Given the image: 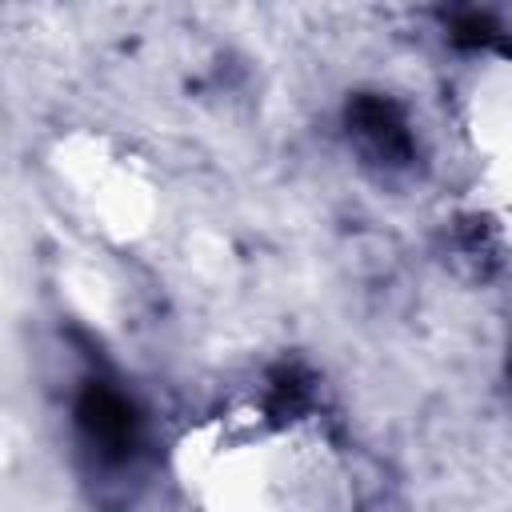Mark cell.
<instances>
[{
  "label": "cell",
  "mask_w": 512,
  "mask_h": 512,
  "mask_svg": "<svg viewBox=\"0 0 512 512\" xmlns=\"http://www.w3.org/2000/svg\"><path fill=\"white\" fill-rule=\"evenodd\" d=\"M508 368H512V360H508Z\"/></svg>",
  "instance_id": "obj_4"
},
{
  "label": "cell",
  "mask_w": 512,
  "mask_h": 512,
  "mask_svg": "<svg viewBox=\"0 0 512 512\" xmlns=\"http://www.w3.org/2000/svg\"><path fill=\"white\" fill-rule=\"evenodd\" d=\"M348 132L360 140V148L368 156H376L380 164H408L412 160V132L404 112L376 92H360L348 100Z\"/></svg>",
  "instance_id": "obj_2"
},
{
  "label": "cell",
  "mask_w": 512,
  "mask_h": 512,
  "mask_svg": "<svg viewBox=\"0 0 512 512\" xmlns=\"http://www.w3.org/2000/svg\"><path fill=\"white\" fill-rule=\"evenodd\" d=\"M76 424L84 444L104 464H124L140 448V416L132 400L108 380H88L76 400Z\"/></svg>",
  "instance_id": "obj_1"
},
{
  "label": "cell",
  "mask_w": 512,
  "mask_h": 512,
  "mask_svg": "<svg viewBox=\"0 0 512 512\" xmlns=\"http://www.w3.org/2000/svg\"><path fill=\"white\" fill-rule=\"evenodd\" d=\"M452 40H456V44H472V48H480V44H500V28H496V20H492L488 12H460V16L452 20Z\"/></svg>",
  "instance_id": "obj_3"
}]
</instances>
